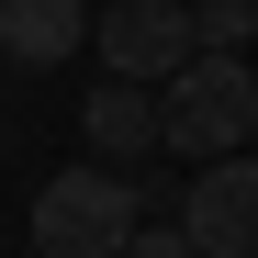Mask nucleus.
<instances>
[{"label":"nucleus","instance_id":"6","mask_svg":"<svg viewBox=\"0 0 258 258\" xmlns=\"http://www.w3.org/2000/svg\"><path fill=\"white\" fill-rule=\"evenodd\" d=\"M79 45H90V0H0V56L68 68Z\"/></svg>","mask_w":258,"mask_h":258},{"label":"nucleus","instance_id":"2","mask_svg":"<svg viewBox=\"0 0 258 258\" xmlns=\"http://www.w3.org/2000/svg\"><path fill=\"white\" fill-rule=\"evenodd\" d=\"M146 225V191L123 168H56L34 191V258H123Z\"/></svg>","mask_w":258,"mask_h":258},{"label":"nucleus","instance_id":"1","mask_svg":"<svg viewBox=\"0 0 258 258\" xmlns=\"http://www.w3.org/2000/svg\"><path fill=\"white\" fill-rule=\"evenodd\" d=\"M157 123H168V157H191V168L247 157V135H258V56L202 45V56L157 90Z\"/></svg>","mask_w":258,"mask_h":258},{"label":"nucleus","instance_id":"8","mask_svg":"<svg viewBox=\"0 0 258 258\" xmlns=\"http://www.w3.org/2000/svg\"><path fill=\"white\" fill-rule=\"evenodd\" d=\"M123 258H202V247L180 236V213H146V225H135V247H123Z\"/></svg>","mask_w":258,"mask_h":258},{"label":"nucleus","instance_id":"3","mask_svg":"<svg viewBox=\"0 0 258 258\" xmlns=\"http://www.w3.org/2000/svg\"><path fill=\"white\" fill-rule=\"evenodd\" d=\"M90 45H101V79L168 90V79H180V68L202 56V34H191V0H101Z\"/></svg>","mask_w":258,"mask_h":258},{"label":"nucleus","instance_id":"7","mask_svg":"<svg viewBox=\"0 0 258 258\" xmlns=\"http://www.w3.org/2000/svg\"><path fill=\"white\" fill-rule=\"evenodd\" d=\"M191 34L225 45V56H247V45H258V0H191Z\"/></svg>","mask_w":258,"mask_h":258},{"label":"nucleus","instance_id":"4","mask_svg":"<svg viewBox=\"0 0 258 258\" xmlns=\"http://www.w3.org/2000/svg\"><path fill=\"white\" fill-rule=\"evenodd\" d=\"M180 236L202 258H258V157H213L180 180Z\"/></svg>","mask_w":258,"mask_h":258},{"label":"nucleus","instance_id":"5","mask_svg":"<svg viewBox=\"0 0 258 258\" xmlns=\"http://www.w3.org/2000/svg\"><path fill=\"white\" fill-rule=\"evenodd\" d=\"M79 135H90V157H101V168H123V157L168 146L157 90H135V79H90V101H79Z\"/></svg>","mask_w":258,"mask_h":258}]
</instances>
